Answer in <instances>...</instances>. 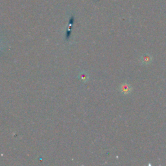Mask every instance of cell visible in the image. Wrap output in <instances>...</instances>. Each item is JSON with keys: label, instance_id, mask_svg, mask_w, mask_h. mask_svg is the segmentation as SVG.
Returning a JSON list of instances; mask_svg holds the SVG:
<instances>
[{"label": "cell", "instance_id": "cell-1", "mask_svg": "<svg viewBox=\"0 0 166 166\" xmlns=\"http://www.w3.org/2000/svg\"><path fill=\"white\" fill-rule=\"evenodd\" d=\"M120 90H121V92L124 93V94H128V93H130L132 91V88L131 86H130L128 84H123L121 86L120 88Z\"/></svg>", "mask_w": 166, "mask_h": 166}, {"label": "cell", "instance_id": "cell-2", "mask_svg": "<svg viewBox=\"0 0 166 166\" xmlns=\"http://www.w3.org/2000/svg\"><path fill=\"white\" fill-rule=\"evenodd\" d=\"M141 61L144 64H149L152 61V56L149 54H144L141 56Z\"/></svg>", "mask_w": 166, "mask_h": 166}]
</instances>
